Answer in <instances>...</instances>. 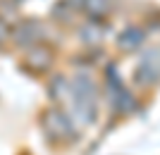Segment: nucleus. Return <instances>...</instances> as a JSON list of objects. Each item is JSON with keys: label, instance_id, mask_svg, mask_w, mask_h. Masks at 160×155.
<instances>
[{"label": "nucleus", "instance_id": "nucleus-1", "mask_svg": "<svg viewBox=\"0 0 160 155\" xmlns=\"http://www.w3.org/2000/svg\"><path fill=\"white\" fill-rule=\"evenodd\" d=\"M5 36H7V27H5V22L0 19V41L5 38Z\"/></svg>", "mask_w": 160, "mask_h": 155}]
</instances>
